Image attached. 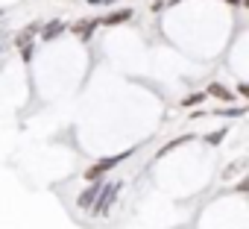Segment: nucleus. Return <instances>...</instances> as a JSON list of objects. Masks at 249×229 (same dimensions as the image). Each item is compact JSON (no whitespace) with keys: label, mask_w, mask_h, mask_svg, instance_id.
<instances>
[{"label":"nucleus","mask_w":249,"mask_h":229,"mask_svg":"<svg viewBox=\"0 0 249 229\" xmlns=\"http://www.w3.org/2000/svg\"><path fill=\"white\" fill-rule=\"evenodd\" d=\"M56 33H59V24H50V27H47V33H44V36H47V38H53V36H56Z\"/></svg>","instance_id":"5"},{"label":"nucleus","mask_w":249,"mask_h":229,"mask_svg":"<svg viewBox=\"0 0 249 229\" xmlns=\"http://www.w3.org/2000/svg\"><path fill=\"white\" fill-rule=\"evenodd\" d=\"M114 162H103V165H94L91 171H85V179H97V176H103V171H108Z\"/></svg>","instance_id":"2"},{"label":"nucleus","mask_w":249,"mask_h":229,"mask_svg":"<svg viewBox=\"0 0 249 229\" xmlns=\"http://www.w3.org/2000/svg\"><path fill=\"white\" fill-rule=\"evenodd\" d=\"M94 197H97V188H88V191L79 197V206H82V209H85V206H91V203H94Z\"/></svg>","instance_id":"3"},{"label":"nucleus","mask_w":249,"mask_h":229,"mask_svg":"<svg viewBox=\"0 0 249 229\" xmlns=\"http://www.w3.org/2000/svg\"><path fill=\"white\" fill-rule=\"evenodd\" d=\"M202 100H205V97H199V94H196V97H188V100H185V106H196V103H202Z\"/></svg>","instance_id":"6"},{"label":"nucleus","mask_w":249,"mask_h":229,"mask_svg":"<svg viewBox=\"0 0 249 229\" xmlns=\"http://www.w3.org/2000/svg\"><path fill=\"white\" fill-rule=\"evenodd\" d=\"M117 188H120V185L114 182V185L106 191V197H103V200H100V206H97V211H100V214H106V211H108V206L114 203V194H117Z\"/></svg>","instance_id":"1"},{"label":"nucleus","mask_w":249,"mask_h":229,"mask_svg":"<svg viewBox=\"0 0 249 229\" xmlns=\"http://www.w3.org/2000/svg\"><path fill=\"white\" fill-rule=\"evenodd\" d=\"M0 15H3V12H0Z\"/></svg>","instance_id":"7"},{"label":"nucleus","mask_w":249,"mask_h":229,"mask_svg":"<svg viewBox=\"0 0 249 229\" xmlns=\"http://www.w3.org/2000/svg\"><path fill=\"white\" fill-rule=\"evenodd\" d=\"M211 94H217V97H223V100H231V91H226L223 85H211Z\"/></svg>","instance_id":"4"}]
</instances>
